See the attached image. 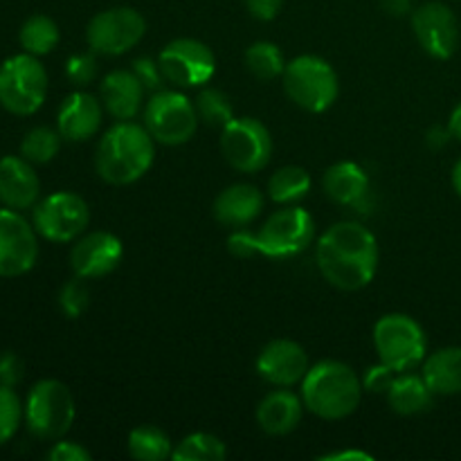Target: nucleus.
Listing matches in <instances>:
<instances>
[{
  "instance_id": "44",
  "label": "nucleus",
  "mask_w": 461,
  "mask_h": 461,
  "mask_svg": "<svg viewBox=\"0 0 461 461\" xmlns=\"http://www.w3.org/2000/svg\"><path fill=\"white\" fill-rule=\"evenodd\" d=\"M448 129H450V133H453V138L459 140V142H461V104L457 108H455L453 113H450Z\"/></svg>"
},
{
  "instance_id": "21",
  "label": "nucleus",
  "mask_w": 461,
  "mask_h": 461,
  "mask_svg": "<svg viewBox=\"0 0 461 461\" xmlns=\"http://www.w3.org/2000/svg\"><path fill=\"white\" fill-rule=\"evenodd\" d=\"M264 203L266 198L259 192V187L248 183H237L225 187L216 196L212 212H214V219L221 225H225L230 230H241L248 228L261 214Z\"/></svg>"
},
{
  "instance_id": "29",
  "label": "nucleus",
  "mask_w": 461,
  "mask_h": 461,
  "mask_svg": "<svg viewBox=\"0 0 461 461\" xmlns=\"http://www.w3.org/2000/svg\"><path fill=\"white\" fill-rule=\"evenodd\" d=\"M246 68L261 81H273L284 75L286 61L279 45L270 41H257L246 50Z\"/></svg>"
},
{
  "instance_id": "22",
  "label": "nucleus",
  "mask_w": 461,
  "mask_h": 461,
  "mask_svg": "<svg viewBox=\"0 0 461 461\" xmlns=\"http://www.w3.org/2000/svg\"><path fill=\"white\" fill-rule=\"evenodd\" d=\"M302 412H304L302 396H297L288 387H279L261 399L257 408V423L266 435L284 437L291 435L300 426Z\"/></svg>"
},
{
  "instance_id": "41",
  "label": "nucleus",
  "mask_w": 461,
  "mask_h": 461,
  "mask_svg": "<svg viewBox=\"0 0 461 461\" xmlns=\"http://www.w3.org/2000/svg\"><path fill=\"white\" fill-rule=\"evenodd\" d=\"M320 461H374L369 453H363V450H336V453L320 455Z\"/></svg>"
},
{
  "instance_id": "45",
  "label": "nucleus",
  "mask_w": 461,
  "mask_h": 461,
  "mask_svg": "<svg viewBox=\"0 0 461 461\" xmlns=\"http://www.w3.org/2000/svg\"><path fill=\"white\" fill-rule=\"evenodd\" d=\"M453 187L457 192V196H461V160L453 167Z\"/></svg>"
},
{
  "instance_id": "15",
  "label": "nucleus",
  "mask_w": 461,
  "mask_h": 461,
  "mask_svg": "<svg viewBox=\"0 0 461 461\" xmlns=\"http://www.w3.org/2000/svg\"><path fill=\"white\" fill-rule=\"evenodd\" d=\"M412 32L423 52L446 61L455 54L459 43V25L453 9L444 3H423L412 12Z\"/></svg>"
},
{
  "instance_id": "4",
  "label": "nucleus",
  "mask_w": 461,
  "mask_h": 461,
  "mask_svg": "<svg viewBox=\"0 0 461 461\" xmlns=\"http://www.w3.org/2000/svg\"><path fill=\"white\" fill-rule=\"evenodd\" d=\"M363 383L349 365L340 360H322L306 372L302 381L304 408L324 421H340L358 410Z\"/></svg>"
},
{
  "instance_id": "30",
  "label": "nucleus",
  "mask_w": 461,
  "mask_h": 461,
  "mask_svg": "<svg viewBox=\"0 0 461 461\" xmlns=\"http://www.w3.org/2000/svg\"><path fill=\"white\" fill-rule=\"evenodd\" d=\"M225 457H228L225 444L210 432H194L185 437L171 455V459L176 461H223Z\"/></svg>"
},
{
  "instance_id": "14",
  "label": "nucleus",
  "mask_w": 461,
  "mask_h": 461,
  "mask_svg": "<svg viewBox=\"0 0 461 461\" xmlns=\"http://www.w3.org/2000/svg\"><path fill=\"white\" fill-rule=\"evenodd\" d=\"M36 230L18 210L0 207V277H21L39 259Z\"/></svg>"
},
{
  "instance_id": "6",
  "label": "nucleus",
  "mask_w": 461,
  "mask_h": 461,
  "mask_svg": "<svg viewBox=\"0 0 461 461\" xmlns=\"http://www.w3.org/2000/svg\"><path fill=\"white\" fill-rule=\"evenodd\" d=\"M48 97V72L34 54H16L0 66V106L18 117L34 115Z\"/></svg>"
},
{
  "instance_id": "16",
  "label": "nucleus",
  "mask_w": 461,
  "mask_h": 461,
  "mask_svg": "<svg viewBox=\"0 0 461 461\" xmlns=\"http://www.w3.org/2000/svg\"><path fill=\"white\" fill-rule=\"evenodd\" d=\"M124 257V246L113 232L81 234L70 250V268L77 277L99 279L111 275Z\"/></svg>"
},
{
  "instance_id": "17",
  "label": "nucleus",
  "mask_w": 461,
  "mask_h": 461,
  "mask_svg": "<svg viewBox=\"0 0 461 461\" xmlns=\"http://www.w3.org/2000/svg\"><path fill=\"white\" fill-rule=\"evenodd\" d=\"M309 372V356L295 340L268 342L257 356V374L275 387H293L304 381Z\"/></svg>"
},
{
  "instance_id": "27",
  "label": "nucleus",
  "mask_w": 461,
  "mask_h": 461,
  "mask_svg": "<svg viewBox=\"0 0 461 461\" xmlns=\"http://www.w3.org/2000/svg\"><path fill=\"white\" fill-rule=\"evenodd\" d=\"M59 25L45 14H34V16L27 18L23 23L21 32H18V41H21V48L27 54H34V57H45V54L52 52L59 45Z\"/></svg>"
},
{
  "instance_id": "23",
  "label": "nucleus",
  "mask_w": 461,
  "mask_h": 461,
  "mask_svg": "<svg viewBox=\"0 0 461 461\" xmlns=\"http://www.w3.org/2000/svg\"><path fill=\"white\" fill-rule=\"evenodd\" d=\"M324 194L336 205L356 207L365 201L369 192V178L365 169L356 162H336L327 169L322 178Z\"/></svg>"
},
{
  "instance_id": "35",
  "label": "nucleus",
  "mask_w": 461,
  "mask_h": 461,
  "mask_svg": "<svg viewBox=\"0 0 461 461\" xmlns=\"http://www.w3.org/2000/svg\"><path fill=\"white\" fill-rule=\"evenodd\" d=\"M97 68L99 66L93 50L86 54H72V57L66 61V77L72 86L84 88V86H88L90 81H95V77H97Z\"/></svg>"
},
{
  "instance_id": "19",
  "label": "nucleus",
  "mask_w": 461,
  "mask_h": 461,
  "mask_svg": "<svg viewBox=\"0 0 461 461\" xmlns=\"http://www.w3.org/2000/svg\"><path fill=\"white\" fill-rule=\"evenodd\" d=\"M41 180L23 156L0 158V203L9 210H30L39 203Z\"/></svg>"
},
{
  "instance_id": "24",
  "label": "nucleus",
  "mask_w": 461,
  "mask_h": 461,
  "mask_svg": "<svg viewBox=\"0 0 461 461\" xmlns=\"http://www.w3.org/2000/svg\"><path fill=\"white\" fill-rule=\"evenodd\" d=\"M387 403L396 414L403 417H414V414H423L432 408L435 403V392L428 387L423 376H414L410 372L396 374L392 385L385 392Z\"/></svg>"
},
{
  "instance_id": "33",
  "label": "nucleus",
  "mask_w": 461,
  "mask_h": 461,
  "mask_svg": "<svg viewBox=\"0 0 461 461\" xmlns=\"http://www.w3.org/2000/svg\"><path fill=\"white\" fill-rule=\"evenodd\" d=\"M25 408L14 392V387L0 385V446L7 444L21 428Z\"/></svg>"
},
{
  "instance_id": "18",
  "label": "nucleus",
  "mask_w": 461,
  "mask_h": 461,
  "mask_svg": "<svg viewBox=\"0 0 461 461\" xmlns=\"http://www.w3.org/2000/svg\"><path fill=\"white\" fill-rule=\"evenodd\" d=\"M104 104L95 95L77 90L68 95L61 102L57 113V131L68 142H86L95 138L102 129L104 122Z\"/></svg>"
},
{
  "instance_id": "8",
  "label": "nucleus",
  "mask_w": 461,
  "mask_h": 461,
  "mask_svg": "<svg viewBox=\"0 0 461 461\" xmlns=\"http://www.w3.org/2000/svg\"><path fill=\"white\" fill-rule=\"evenodd\" d=\"M374 347L387 367L410 372L426 360V333L421 324L405 313L383 315L374 327Z\"/></svg>"
},
{
  "instance_id": "28",
  "label": "nucleus",
  "mask_w": 461,
  "mask_h": 461,
  "mask_svg": "<svg viewBox=\"0 0 461 461\" xmlns=\"http://www.w3.org/2000/svg\"><path fill=\"white\" fill-rule=\"evenodd\" d=\"M129 453L138 461H165L174 455V444L160 428L138 426L129 435Z\"/></svg>"
},
{
  "instance_id": "13",
  "label": "nucleus",
  "mask_w": 461,
  "mask_h": 461,
  "mask_svg": "<svg viewBox=\"0 0 461 461\" xmlns=\"http://www.w3.org/2000/svg\"><path fill=\"white\" fill-rule=\"evenodd\" d=\"M167 84L176 88L205 86L216 72V57L203 41L174 39L158 57Z\"/></svg>"
},
{
  "instance_id": "12",
  "label": "nucleus",
  "mask_w": 461,
  "mask_h": 461,
  "mask_svg": "<svg viewBox=\"0 0 461 461\" xmlns=\"http://www.w3.org/2000/svg\"><path fill=\"white\" fill-rule=\"evenodd\" d=\"M147 34V21L133 7H111L93 16L86 27V41L95 54L120 57L133 50Z\"/></svg>"
},
{
  "instance_id": "38",
  "label": "nucleus",
  "mask_w": 461,
  "mask_h": 461,
  "mask_svg": "<svg viewBox=\"0 0 461 461\" xmlns=\"http://www.w3.org/2000/svg\"><path fill=\"white\" fill-rule=\"evenodd\" d=\"M50 461H90L93 455H90L88 448H84L81 444L77 441H66V439H59L54 441L52 448L48 450L45 455Z\"/></svg>"
},
{
  "instance_id": "10",
  "label": "nucleus",
  "mask_w": 461,
  "mask_h": 461,
  "mask_svg": "<svg viewBox=\"0 0 461 461\" xmlns=\"http://www.w3.org/2000/svg\"><path fill=\"white\" fill-rule=\"evenodd\" d=\"M221 153L232 169L257 174L273 158V135L257 117H234L221 129Z\"/></svg>"
},
{
  "instance_id": "25",
  "label": "nucleus",
  "mask_w": 461,
  "mask_h": 461,
  "mask_svg": "<svg viewBox=\"0 0 461 461\" xmlns=\"http://www.w3.org/2000/svg\"><path fill=\"white\" fill-rule=\"evenodd\" d=\"M421 376L435 396L461 394V347H444L428 356Z\"/></svg>"
},
{
  "instance_id": "32",
  "label": "nucleus",
  "mask_w": 461,
  "mask_h": 461,
  "mask_svg": "<svg viewBox=\"0 0 461 461\" xmlns=\"http://www.w3.org/2000/svg\"><path fill=\"white\" fill-rule=\"evenodd\" d=\"M198 120L212 129H223L234 120V108L228 95L219 88H203L194 102Z\"/></svg>"
},
{
  "instance_id": "42",
  "label": "nucleus",
  "mask_w": 461,
  "mask_h": 461,
  "mask_svg": "<svg viewBox=\"0 0 461 461\" xmlns=\"http://www.w3.org/2000/svg\"><path fill=\"white\" fill-rule=\"evenodd\" d=\"M453 133H450L448 126H432L426 135V142L430 149H444L450 142Z\"/></svg>"
},
{
  "instance_id": "26",
  "label": "nucleus",
  "mask_w": 461,
  "mask_h": 461,
  "mask_svg": "<svg viewBox=\"0 0 461 461\" xmlns=\"http://www.w3.org/2000/svg\"><path fill=\"white\" fill-rule=\"evenodd\" d=\"M311 187H313V180H311L309 171L288 165L270 176L268 196L270 201L279 203V205H291V203L302 201L311 192Z\"/></svg>"
},
{
  "instance_id": "3",
  "label": "nucleus",
  "mask_w": 461,
  "mask_h": 461,
  "mask_svg": "<svg viewBox=\"0 0 461 461\" xmlns=\"http://www.w3.org/2000/svg\"><path fill=\"white\" fill-rule=\"evenodd\" d=\"M156 140L144 124L133 120L117 122L106 131L95 149V169L108 185H133L151 169Z\"/></svg>"
},
{
  "instance_id": "20",
  "label": "nucleus",
  "mask_w": 461,
  "mask_h": 461,
  "mask_svg": "<svg viewBox=\"0 0 461 461\" xmlns=\"http://www.w3.org/2000/svg\"><path fill=\"white\" fill-rule=\"evenodd\" d=\"M147 88L133 70H113L99 84V99L111 117L117 122L135 120L142 111Z\"/></svg>"
},
{
  "instance_id": "2",
  "label": "nucleus",
  "mask_w": 461,
  "mask_h": 461,
  "mask_svg": "<svg viewBox=\"0 0 461 461\" xmlns=\"http://www.w3.org/2000/svg\"><path fill=\"white\" fill-rule=\"evenodd\" d=\"M315 239V221L304 207H284L273 212L261 225L259 232H248L246 228L232 230L228 237V250L234 257L264 255L270 259H286L304 252Z\"/></svg>"
},
{
  "instance_id": "34",
  "label": "nucleus",
  "mask_w": 461,
  "mask_h": 461,
  "mask_svg": "<svg viewBox=\"0 0 461 461\" xmlns=\"http://www.w3.org/2000/svg\"><path fill=\"white\" fill-rule=\"evenodd\" d=\"M88 279L84 277H77L70 279V282L63 284V288L59 291V309L63 311V315L70 320L81 318L86 313L90 304V291L86 286Z\"/></svg>"
},
{
  "instance_id": "36",
  "label": "nucleus",
  "mask_w": 461,
  "mask_h": 461,
  "mask_svg": "<svg viewBox=\"0 0 461 461\" xmlns=\"http://www.w3.org/2000/svg\"><path fill=\"white\" fill-rule=\"evenodd\" d=\"M131 70L135 72L142 86L151 93H158V90H165V75H162V68L156 59H149V57H140L133 61V68Z\"/></svg>"
},
{
  "instance_id": "11",
  "label": "nucleus",
  "mask_w": 461,
  "mask_h": 461,
  "mask_svg": "<svg viewBox=\"0 0 461 461\" xmlns=\"http://www.w3.org/2000/svg\"><path fill=\"white\" fill-rule=\"evenodd\" d=\"M90 223V207L79 194L54 192L39 201L32 210V225L52 243H70L86 232Z\"/></svg>"
},
{
  "instance_id": "9",
  "label": "nucleus",
  "mask_w": 461,
  "mask_h": 461,
  "mask_svg": "<svg viewBox=\"0 0 461 461\" xmlns=\"http://www.w3.org/2000/svg\"><path fill=\"white\" fill-rule=\"evenodd\" d=\"M198 113L178 90H158L144 106V126L165 147H180L196 135Z\"/></svg>"
},
{
  "instance_id": "1",
  "label": "nucleus",
  "mask_w": 461,
  "mask_h": 461,
  "mask_svg": "<svg viewBox=\"0 0 461 461\" xmlns=\"http://www.w3.org/2000/svg\"><path fill=\"white\" fill-rule=\"evenodd\" d=\"M378 257L376 237L356 221L331 225L315 246V261L322 277L347 293L372 284L378 270Z\"/></svg>"
},
{
  "instance_id": "31",
  "label": "nucleus",
  "mask_w": 461,
  "mask_h": 461,
  "mask_svg": "<svg viewBox=\"0 0 461 461\" xmlns=\"http://www.w3.org/2000/svg\"><path fill=\"white\" fill-rule=\"evenodd\" d=\"M61 140L59 131L50 129V126H36V129L27 131L25 138H23L21 156L30 160L32 165H48L57 158Z\"/></svg>"
},
{
  "instance_id": "39",
  "label": "nucleus",
  "mask_w": 461,
  "mask_h": 461,
  "mask_svg": "<svg viewBox=\"0 0 461 461\" xmlns=\"http://www.w3.org/2000/svg\"><path fill=\"white\" fill-rule=\"evenodd\" d=\"M396 374L399 372H394L392 367H387L385 363L374 365V367H369L367 374H365L363 385L367 387L369 392H383V394H385L387 387L392 385V381H394Z\"/></svg>"
},
{
  "instance_id": "40",
  "label": "nucleus",
  "mask_w": 461,
  "mask_h": 461,
  "mask_svg": "<svg viewBox=\"0 0 461 461\" xmlns=\"http://www.w3.org/2000/svg\"><path fill=\"white\" fill-rule=\"evenodd\" d=\"M246 7L257 21H275L284 7V0H246Z\"/></svg>"
},
{
  "instance_id": "43",
  "label": "nucleus",
  "mask_w": 461,
  "mask_h": 461,
  "mask_svg": "<svg viewBox=\"0 0 461 461\" xmlns=\"http://www.w3.org/2000/svg\"><path fill=\"white\" fill-rule=\"evenodd\" d=\"M381 7L390 16H408L412 12V0H381Z\"/></svg>"
},
{
  "instance_id": "7",
  "label": "nucleus",
  "mask_w": 461,
  "mask_h": 461,
  "mask_svg": "<svg viewBox=\"0 0 461 461\" xmlns=\"http://www.w3.org/2000/svg\"><path fill=\"white\" fill-rule=\"evenodd\" d=\"M75 421V399L68 385L43 378L30 390L25 401L27 430L43 441H59Z\"/></svg>"
},
{
  "instance_id": "37",
  "label": "nucleus",
  "mask_w": 461,
  "mask_h": 461,
  "mask_svg": "<svg viewBox=\"0 0 461 461\" xmlns=\"http://www.w3.org/2000/svg\"><path fill=\"white\" fill-rule=\"evenodd\" d=\"M25 376V363L14 351H5L0 354V385L16 387Z\"/></svg>"
},
{
  "instance_id": "5",
  "label": "nucleus",
  "mask_w": 461,
  "mask_h": 461,
  "mask_svg": "<svg viewBox=\"0 0 461 461\" xmlns=\"http://www.w3.org/2000/svg\"><path fill=\"white\" fill-rule=\"evenodd\" d=\"M282 81L288 99L309 113L329 111L340 93V81L331 63L315 54H302L286 63Z\"/></svg>"
}]
</instances>
